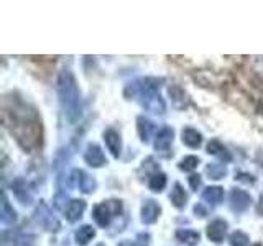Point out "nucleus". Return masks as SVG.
Here are the masks:
<instances>
[{"label":"nucleus","instance_id":"obj_11","mask_svg":"<svg viewBox=\"0 0 263 246\" xmlns=\"http://www.w3.org/2000/svg\"><path fill=\"white\" fill-rule=\"evenodd\" d=\"M173 139H175V130L171 127H163L158 133L155 135L153 146L158 153H168L171 150Z\"/></svg>","mask_w":263,"mask_h":246},{"label":"nucleus","instance_id":"obj_29","mask_svg":"<svg viewBox=\"0 0 263 246\" xmlns=\"http://www.w3.org/2000/svg\"><path fill=\"white\" fill-rule=\"evenodd\" d=\"M150 235L148 233H140L135 240V246H150Z\"/></svg>","mask_w":263,"mask_h":246},{"label":"nucleus","instance_id":"obj_25","mask_svg":"<svg viewBox=\"0 0 263 246\" xmlns=\"http://www.w3.org/2000/svg\"><path fill=\"white\" fill-rule=\"evenodd\" d=\"M205 174L214 180H219V179H224L227 176V169H226L224 164L212 162V164H208V166H205Z\"/></svg>","mask_w":263,"mask_h":246},{"label":"nucleus","instance_id":"obj_3","mask_svg":"<svg viewBox=\"0 0 263 246\" xmlns=\"http://www.w3.org/2000/svg\"><path fill=\"white\" fill-rule=\"evenodd\" d=\"M58 98L66 120L74 123L81 117L82 100L78 80L69 69H63L58 76Z\"/></svg>","mask_w":263,"mask_h":246},{"label":"nucleus","instance_id":"obj_31","mask_svg":"<svg viewBox=\"0 0 263 246\" xmlns=\"http://www.w3.org/2000/svg\"><path fill=\"white\" fill-rule=\"evenodd\" d=\"M257 213H260V215H263V194L260 195V199H258V205H257Z\"/></svg>","mask_w":263,"mask_h":246},{"label":"nucleus","instance_id":"obj_7","mask_svg":"<svg viewBox=\"0 0 263 246\" xmlns=\"http://www.w3.org/2000/svg\"><path fill=\"white\" fill-rule=\"evenodd\" d=\"M12 192L15 195V199L18 200L22 205H31L33 203V191L28 184L27 179L16 177L12 180Z\"/></svg>","mask_w":263,"mask_h":246},{"label":"nucleus","instance_id":"obj_8","mask_svg":"<svg viewBox=\"0 0 263 246\" xmlns=\"http://www.w3.org/2000/svg\"><path fill=\"white\" fill-rule=\"evenodd\" d=\"M252 195L243 189H232L230 192V209L235 213H242L250 207Z\"/></svg>","mask_w":263,"mask_h":246},{"label":"nucleus","instance_id":"obj_27","mask_svg":"<svg viewBox=\"0 0 263 246\" xmlns=\"http://www.w3.org/2000/svg\"><path fill=\"white\" fill-rule=\"evenodd\" d=\"M197 166H199V158H197V156H186V158H183L178 164V168L184 172H191Z\"/></svg>","mask_w":263,"mask_h":246},{"label":"nucleus","instance_id":"obj_10","mask_svg":"<svg viewBox=\"0 0 263 246\" xmlns=\"http://www.w3.org/2000/svg\"><path fill=\"white\" fill-rule=\"evenodd\" d=\"M161 207L160 203L153 200V199H146L142 205V210H140V217H142V223L143 225H153L156 223V220L160 218Z\"/></svg>","mask_w":263,"mask_h":246},{"label":"nucleus","instance_id":"obj_15","mask_svg":"<svg viewBox=\"0 0 263 246\" xmlns=\"http://www.w3.org/2000/svg\"><path fill=\"white\" fill-rule=\"evenodd\" d=\"M137 131H138L140 139H142V143H150L153 131H155V123L142 115V117L137 118Z\"/></svg>","mask_w":263,"mask_h":246},{"label":"nucleus","instance_id":"obj_2","mask_svg":"<svg viewBox=\"0 0 263 246\" xmlns=\"http://www.w3.org/2000/svg\"><path fill=\"white\" fill-rule=\"evenodd\" d=\"M160 84H163V79L140 77L125 87V97L138 98L143 109L156 115H163L166 112V104L158 92Z\"/></svg>","mask_w":263,"mask_h":246},{"label":"nucleus","instance_id":"obj_28","mask_svg":"<svg viewBox=\"0 0 263 246\" xmlns=\"http://www.w3.org/2000/svg\"><path fill=\"white\" fill-rule=\"evenodd\" d=\"M189 186H191L193 191H197L202 186V177L199 174H191L189 176Z\"/></svg>","mask_w":263,"mask_h":246},{"label":"nucleus","instance_id":"obj_21","mask_svg":"<svg viewBox=\"0 0 263 246\" xmlns=\"http://www.w3.org/2000/svg\"><path fill=\"white\" fill-rule=\"evenodd\" d=\"M94 236H96V230L92 225H82L74 233V240H76L79 246H87Z\"/></svg>","mask_w":263,"mask_h":246},{"label":"nucleus","instance_id":"obj_19","mask_svg":"<svg viewBox=\"0 0 263 246\" xmlns=\"http://www.w3.org/2000/svg\"><path fill=\"white\" fill-rule=\"evenodd\" d=\"M202 200L211 205H219L222 200H224V189L219 186L205 187L202 191Z\"/></svg>","mask_w":263,"mask_h":246},{"label":"nucleus","instance_id":"obj_1","mask_svg":"<svg viewBox=\"0 0 263 246\" xmlns=\"http://www.w3.org/2000/svg\"><path fill=\"white\" fill-rule=\"evenodd\" d=\"M4 123L25 151L41 143V120L36 110L28 102L15 98L13 94L4 104Z\"/></svg>","mask_w":263,"mask_h":246},{"label":"nucleus","instance_id":"obj_5","mask_svg":"<svg viewBox=\"0 0 263 246\" xmlns=\"http://www.w3.org/2000/svg\"><path fill=\"white\" fill-rule=\"evenodd\" d=\"M35 218L38 221V225L40 227H43L46 232H60V228H61V223L58 221V218L53 215V212L49 210L46 205L41 202L40 203V207L36 209L35 212Z\"/></svg>","mask_w":263,"mask_h":246},{"label":"nucleus","instance_id":"obj_32","mask_svg":"<svg viewBox=\"0 0 263 246\" xmlns=\"http://www.w3.org/2000/svg\"><path fill=\"white\" fill-rule=\"evenodd\" d=\"M119 246H135V241H128V240H125V241L119 243Z\"/></svg>","mask_w":263,"mask_h":246},{"label":"nucleus","instance_id":"obj_26","mask_svg":"<svg viewBox=\"0 0 263 246\" xmlns=\"http://www.w3.org/2000/svg\"><path fill=\"white\" fill-rule=\"evenodd\" d=\"M229 243L230 246H250V238L247 236V233L237 230V232L229 236Z\"/></svg>","mask_w":263,"mask_h":246},{"label":"nucleus","instance_id":"obj_20","mask_svg":"<svg viewBox=\"0 0 263 246\" xmlns=\"http://www.w3.org/2000/svg\"><path fill=\"white\" fill-rule=\"evenodd\" d=\"M205 150H208L209 154L216 156V158H220L222 161H226V162H229L230 159H232V156H230V153L227 151V148L222 145L219 139H211Z\"/></svg>","mask_w":263,"mask_h":246},{"label":"nucleus","instance_id":"obj_6","mask_svg":"<svg viewBox=\"0 0 263 246\" xmlns=\"http://www.w3.org/2000/svg\"><path fill=\"white\" fill-rule=\"evenodd\" d=\"M71 180H72V184L79 187V191L81 192H84V194H92L96 192V189H97V180L87 174L86 171H82V169H74L71 172Z\"/></svg>","mask_w":263,"mask_h":246},{"label":"nucleus","instance_id":"obj_16","mask_svg":"<svg viewBox=\"0 0 263 246\" xmlns=\"http://www.w3.org/2000/svg\"><path fill=\"white\" fill-rule=\"evenodd\" d=\"M181 139H183V143L186 146L193 148V150H196V148H199L202 145V135H201V131H197L193 127L183 128V131H181Z\"/></svg>","mask_w":263,"mask_h":246},{"label":"nucleus","instance_id":"obj_9","mask_svg":"<svg viewBox=\"0 0 263 246\" xmlns=\"http://www.w3.org/2000/svg\"><path fill=\"white\" fill-rule=\"evenodd\" d=\"M84 161L89 164L90 168H102L107 164L105 159V154L102 151V148L99 146L97 143H89L86 146V151H84Z\"/></svg>","mask_w":263,"mask_h":246},{"label":"nucleus","instance_id":"obj_33","mask_svg":"<svg viewBox=\"0 0 263 246\" xmlns=\"http://www.w3.org/2000/svg\"><path fill=\"white\" fill-rule=\"evenodd\" d=\"M96 246H105V243H97Z\"/></svg>","mask_w":263,"mask_h":246},{"label":"nucleus","instance_id":"obj_14","mask_svg":"<svg viewBox=\"0 0 263 246\" xmlns=\"http://www.w3.org/2000/svg\"><path fill=\"white\" fill-rule=\"evenodd\" d=\"M86 210V202L81 200V199H72L69 200V203L66 205L64 209V215H66V220L69 221V223H76L78 220L82 218V213Z\"/></svg>","mask_w":263,"mask_h":246},{"label":"nucleus","instance_id":"obj_17","mask_svg":"<svg viewBox=\"0 0 263 246\" xmlns=\"http://www.w3.org/2000/svg\"><path fill=\"white\" fill-rule=\"evenodd\" d=\"M170 200L179 210H183L186 207V203H187V194L184 191V187L181 186L179 182H176L175 186H173L171 194H170Z\"/></svg>","mask_w":263,"mask_h":246},{"label":"nucleus","instance_id":"obj_12","mask_svg":"<svg viewBox=\"0 0 263 246\" xmlns=\"http://www.w3.org/2000/svg\"><path fill=\"white\" fill-rule=\"evenodd\" d=\"M227 230H229L227 221L224 218H216L208 225L205 233H208V238L212 243H222V241H224L226 235H227Z\"/></svg>","mask_w":263,"mask_h":246},{"label":"nucleus","instance_id":"obj_24","mask_svg":"<svg viewBox=\"0 0 263 246\" xmlns=\"http://www.w3.org/2000/svg\"><path fill=\"white\" fill-rule=\"evenodd\" d=\"M16 221V212L10 205V202L7 200V197L4 195V203H2V223L4 225H12Z\"/></svg>","mask_w":263,"mask_h":246},{"label":"nucleus","instance_id":"obj_13","mask_svg":"<svg viewBox=\"0 0 263 246\" xmlns=\"http://www.w3.org/2000/svg\"><path fill=\"white\" fill-rule=\"evenodd\" d=\"M102 138H104L105 146H107V150L110 151V154L114 158H119L122 154V138H120L119 131L114 128H107V130H104Z\"/></svg>","mask_w":263,"mask_h":246},{"label":"nucleus","instance_id":"obj_18","mask_svg":"<svg viewBox=\"0 0 263 246\" xmlns=\"http://www.w3.org/2000/svg\"><path fill=\"white\" fill-rule=\"evenodd\" d=\"M176 240L186 246H197V243L201 240V235H199V232H196V230L181 228L176 232Z\"/></svg>","mask_w":263,"mask_h":246},{"label":"nucleus","instance_id":"obj_23","mask_svg":"<svg viewBox=\"0 0 263 246\" xmlns=\"http://www.w3.org/2000/svg\"><path fill=\"white\" fill-rule=\"evenodd\" d=\"M166 174L164 172H153V174L150 176V180H148V187L152 189L153 192H161L164 187H166Z\"/></svg>","mask_w":263,"mask_h":246},{"label":"nucleus","instance_id":"obj_22","mask_svg":"<svg viewBox=\"0 0 263 246\" xmlns=\"http://www.w3.org/2000/svg\"><path fill=\"white\" fill-rule=\"evenodd\" d=\"M168 92H170V97L173 98V104H175V107H178V109H183V107L187 105L189 98H187L184 90L181 89L179 86H171L168 89Z\"/></svg>","mask_w":263,"mask_h":246},{"label":"nucleus","instance_id":"obj_30","mask_svg":"<svg viewBox=\"0 0 263 246\" xmlns=\"http://www.w3.org/2000/svg\"><path fill=\"white\" fill-rule=\"evenodd\" d=\"M194 213H196L197 217H205V213H208V212H205V209H202L201 203H197L196 207H194Z\"/></svg>","mask_w":263,"mask_h":246},{"label":"nucleus","instance_id":"obj_4","mask_svg":"<svg viewBox=\"0 0 263 246\" xmlns=\"http://www.w3.org/2000/svg\"><path fill=\"white\" fill-rule=\"evenodd\" d=\"M122 212V202L120 200H107L97 203L92 210V218L99 227H109L115 215Z\"/></svg>","mask_w":263,"mask_h":246}]
</instances>
